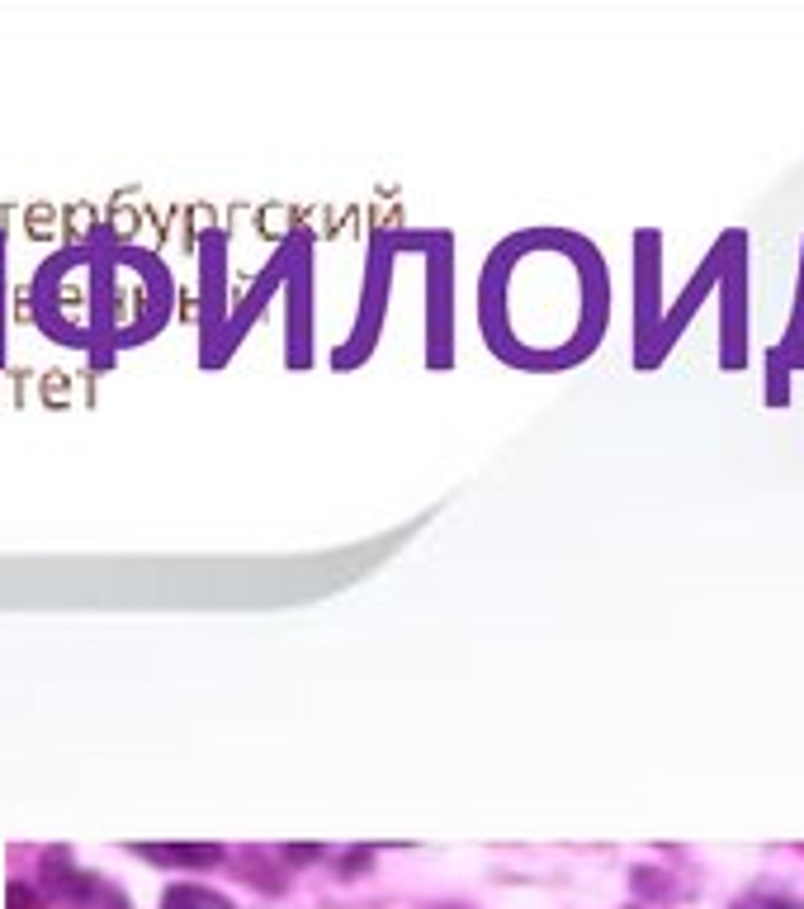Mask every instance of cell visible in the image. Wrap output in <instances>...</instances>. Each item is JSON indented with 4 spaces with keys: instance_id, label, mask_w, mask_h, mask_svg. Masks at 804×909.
Segmentation results:
<instances>
[{
    "instance_id": "1",
    "label": "cell",
    "mask_w": 804,
    "mask_h": 909,
    "mask_svg": "<svg viewBox=\"0 0 804 909\" xmlns=\"http://www.w3.org/2000/svg\"><path fill=\"white\" fill-rule=\"evenodd\" d=\"M162 909H233V905H227L223 895L204 890V886H176V890H166Z\"/></svg>"
},
{
    "instance_id": "2",
    "label": "cell",
    "mask_w": 804,
    "mask_h": 909,
    "mask_svg": "<svg viewBox=\"0 0 804 909\" xmlns=\"http://www.w3.org/2000/svg\"><path fill=\"white\" fill-rule=\"evenodd\" d=\"M152 858H166V862H218V848H152Z\"/></svg>"
},
{
    "instance_id": "3",
    "label": "cell",
    "mask_w": 804,
    "mask_h": 909,
    "mask_svg": "<svg viewBox=\"0 0 804 909\" xmlns=\"http://www.w3.org/2000/svg\"><path fill=\"white\" fill-rule=\"evenodd\" d=\"M738 909H800L795 900H771V895H762V900H743Z\"/></svg>"
},
{
    "instance_id": "4",
    "label": "cell",
    "mask_w": 804,
    "mask_h": 909,
    "mask_svg": "<svg viewBox=\"0 0 804 909\" xmlns=\"http://www.w3.org/2000/svg\"><path fill=\"white\" fill-rule=\"evenodd\" d=\"M10 905H14V909H34V895H28V890H20V886H14V890H10Z\"/></svg>"
}]
</instances>
